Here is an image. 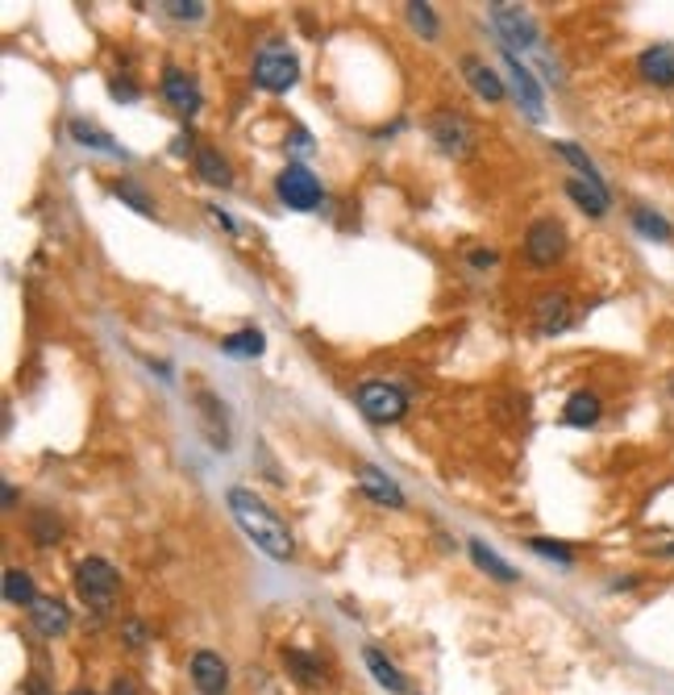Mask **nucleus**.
<instances>
[{
  "label": "nucleus",
  "mask_w": 674,
  "mask_h": 695,
  "mask_svg": "<svg viewBox=\"0 0 674 695\" xmlns=\"http://www.w3.org/2000/svg\"><path fill=\"white\" fill-rule=\"evenodd\" d=\"M355 401H359V413L371 425H396L404 413H408V396H404L396 383H383V380L359 383Z\"/></svg>",
  "instance_id": "nucleus-5"
},
{
  "label": "nucleus",
  "mask_w": 674,
  "mask_h": 695,
  "mask_svg": "<svg viewBox=\"0 0 674 695\" xmlns=\"http://www.w3.org/2000/svg\"><path fill=\"white\" fill-rule=\"evenodd\" d=\"M504 67H508V76H512V96H516V105L528 113V121H542V117H546V96H542V88L533 80V71H528L512 50L504 55Z\"/></svg>",
  "instance_id": "nucleus-12"
},
{
  "label": "nucleus",
  "mask_w": 674,
  "mask_h": 695,
  "mask_svg": "<svg viewBox=\"0 0 674 695\" xmlns=\"http://www.w3.org/2000/svg\"><path fill=\"white\" fill-rule=\"evenodd\" d=\"M67 129H71V138H75L80 147H88V150H105V154H121V147H117V142L108 138L105 129H96L92 121H84V117H75V121H71Z\"/></svg>",
  "instance_id": "nucleus-26"
},
{
  "label": "nucleus",
  "mask_w": 674,
  "mask_h": 695,
  "mask_svg": "<svg viewBox=\"0 0 674 695\" xmlns=\"http://www.w3.org/2000/svg\"><path fill=\"white\" fill-rule=\"evenodd\" d=\"M126 646L129 650H138V646H142V641H147V629H142V625H126Z\"/></svg>",
  "instance_id": "nucleus-37"
},
{
  "label": "nucleus",
  "mask_w": 674,
  "mask_h": 695,
  "mask_svg": "<svg viewBox=\"0 0 674 695\" xmlns=\"http://www.w3.org/2000/svg\"><path fill=\"white\" fill-rule=\"evenodd\" d=\"M567 196L579 205V209L588 212V217H604L612 209V192L604 184H591L583 175H570L567 179Z\"/></svg>",
  "instance_id": "nucleus-17"
},
{
  "label": "nucleus",
  "mask_w": 674,
  "mask_h": 695,
  "mask_svg": "<svg viewBox=\"0 0 674 695\" xmlns=\"http://www.w3.org/2000/svg\"><path fill=\"white\" fill-rule=\"evenodd\" d=\"M30 621H34V629L43 637H63L71 629V612L59 600H50V595H38V604L30 609Z\"/></svg>",
  "instance_id": "nucleus-19"
},
{
  "label": "nucleus",
  "mask_w": 674,
  "mask_h": 695,
  "mask_svg": "<svg viewBox=\"0 0 674 695\" xmlns=\"http://www.w3.org/2000/svg\"><path fill=\"white\" fill-rule=\"evenodd\" d=\"M429 138L438 142L445 159H470L475 147H479V134L470 126V117H463L458 108H438L429 117Z\"/></svg>",
  "instance_id": "nucleus-4"
},
{
  "label": "nucleus",
  "mask_w": 674,
  "mask_h": 695,
  "mask_svg": "<svg viewBox=\"0 0 674 695\" xmlns=\"http://www.w3.org/2000/svg\"><path fill=\"white\" fill-rule=\"evenodd\" d=\"M574 325V304L567 292H542L533 300V334L558 337Z\"/></svg>",
  "instance_id": "nucleus-8"
},
{
  "label": "nucleus",
  "mask_w": 674,
  "mask_h": 695,
  "mask_svg": "<svg viewBox=\"0 0 674 695\" xmlns=\"http://www.w3.org/2000/svg\"><path fill=\"white\" fill-rule=\"evenodd\" d=\"M108 92H113V101H126V105H133V101L142 96L129 80H108Z\"/></svg>",
  "instance_id": "nucleus-34"
},
{
  "label": "nucleus",
  "mask_w": 674,
  "mask_h": 695,
  "mask_svg": "<svg viewBox=\"0 0 674 695\" xmlns=\"http://www.w3.org/2000/svg\"><path fill=\"white\" fill-rule=\"evenodd\" d=\"M466 546H470V558H475V567H479V570H487V575H491V579H496V583H516V579H521V575H516V570L508 567L504 558H500V554H496V549H491V546H484V542H479V537H470V542H466Z\"/></svg>",
  "instance_id": "nucleus-23"
},
{
  "label": "nucleus",
  "mask_w": 674,
  "mask_h": 695,
  "mask_svg": "<svg viewBox=\"0 0 674 695\" xmlns=\"http://www.w3.org/2000/svg\"><path fill=\"white\" fill-rule=\"evenodd\" d=\"M487 9H491V25L500 30L504 46H521V50L537 46V22L528 18L521 4H487Z\"/></svg>",
  "instance_id": "nucleus-10"
},
{
  "label": "nucleus",
  "mask_w": 674,
  "mask_h": 695,
  "mask_svg": "<svg viewBox=\"0 0 674 695\" xmlns=\"http://www.w3.org/2000/svg\"><path fill=\"white\" fill-rule=\"evenodd\" d=\"M470 267H496V251H470Z\"/></svg>",
  "instance_id": "nucleus-36"
},
{
  "label": "nucleus",
  "mask_w": 674,
  "mask_h": 695,
  "mask_svg": "<svg viewBox=\"0 0 674 695\" xmlns=\"http://www.w3.org/2000/svg\"><path fill=\"white\" fill-rule=\"evenodd\" d=\"M13 508H18V487L4 484V512H13Z\"/></svg>",
  "instance_id": "nucleus-39"
},
{
  "label": "nucleus",
  "mask_w": 674,
  "mask_h": 695,
  "mask_svg": "<svg viewBox=\"0 0 674 695\" xmlns=\"http://www.w3.org/2000/svg\"><path fill=\"white\" fill-rule=\"evenodd\" d=\"M230 512L233 521H237V529L251 537L254 546L263 549L267 558H275V563H288L295 554V542H292V529H288V521L275 512L267 500H258L251 487H230Z\"/></svg>",
  "instance_id": "nucleus-1"
},
{
  "label": "nucleus",
  "mask_w": 674,
  "mask_h": 695,
  "mask_svg": "<svg viewBox=\"0 0 674 695\" xmlns=\"http://www.w3.org/2000/svg\"><path fill=\"white\" fill-rule=\"evenodd\" d=\"M359 487H362V496H367V500H375V505H383V508H404V505H408L400 487L392 484L380 466H371V463L359 466Z\"/></svg>",
  "instance_id": "nucleus-15"
},
{
  "label": "nucleus",
  "mask_w": 674,
  "mask_h": 695,
  "mask_svg": "<svg viewBox=\"0 0 674 695\" xmlns=\"http://www.w3.org/2000/svg\"><path fill=\"white\" fill-rule=\"evenodd\" d=\"M362 658H367V667H371V674H375V683H380V687H387L392 695L408 692V683H404V674L396 671V662H387L380 650H367Z\"/></svg>",
  "instance_id": "nucleus-25"
},
{
  "label": "nucleus",
  "mask_w": 674,
  "mask_h": 695,
  "mask_svg": "<svg viewBox=\"0 0 674 695\" xmlns=\"http://www.w3.org/2000/svg\"><path fill=\"white\" fill-rule=\"evenodd\" d=\"M209 217H212V221H217V225H225V230H230V233H237V221H233L230 212H221V209H212V205H209Z\"/></svg>",
  "instance_id": "nucleus-38"
},
{
  "label": "nucleus",
  "mask_w": 674,
  "mask_h": 695,
  "mask_svg": "<svg viewBox=\"0 0 674 695\" xmlns=\"http://www.w3.org/2000/svg\"><path fill=\"white\" fill-rule=\"evenodd\" d=\"M117 588H121V575L117 567L108 563V558H84L80 567H75V595L84 600L88 609L96 612H108L113 609V600H117Z\"/></svg>",
  "instance_id": "nucleus-3"
},
{
  "label": "nucleus",
  "mask_w": 674,
  "mask_h": 695,
  "mask_svg": "<svg viewBox=\"0 0 674 695\" xmlns=\"http://www.w3.org/2000/svg\"><path fill=\"white\" fill-rule=\"evenodd\" d=\"M629 221H632V230L641 233V238H650V242H674V225H671V221H666L662 212L646 209V205H632Z\"/></svg>",
  "instance_id": "nucleus-21"
},
{
  "label": "nucleus",
  "mask_w": 674,
  "mask_h": 695,
  "mask_svg": "<svg viewBox=\"0 0 674 695\" xmlns=\"http://www.w3.org/2000/svg\"><path fill=\"white\" fill-rule=\"evenodd\" d=\"M188 674H191V687L200 695H225L230 692V667H225V658L212 650H196L188 662Z\"/></svg>",
  "instance_id": "nucleus-11"
},
{
  "label": "nucleus",
  "mask_w": 674,
  "mask_h": 695,
  "mask_svg": "<svg viewBox=\"0 0 674 695\" xmlns=\"http://www.w3.org/2000/svg\"><path fill=\"white\" fill-rule=\"evenodd\" d=\"M205 9H209L205 0H167V4H163V13L175 18V22H200Z\"/></svg>",
  "instance_id": "nucleus-33"
},
{
  "label": "nucleus",
  "mask_w": 674,
  "mask_h": 695,
  "mask_svg": "<svg viewBox=\"0 0 674 695\" xmlns=\"http://www.w3.org/2000/svg\"><path fill=\"white\" fill-rule=\"evenodd\" d=\"M528 549L542 554V558H554L558 567H574V554L562 542H554V537H528Z\"/></svg>",
  "instance_id": "nucleus-32"
},
{
  "label": "nucleus",
  "mask_w": 674,
  "mask_h": 695,
  "mask_svg": "<svg viewBox=\"0 0 674 695\" xmlns=\"http://www.w3.org/2000/svg\"><path fill=\"white\" fill-rule=\"evenodd\" d=\"M275 196L295 212H313L321 209L325 192H321V179L304 163H288V167L275 175Z\"/></svg>",
  "instance_id": "nucleus-6"
},
{
  "label": "nucleus",
  "mask_w": 674,
  "mask_h": 695,
  "mask_svg": "<svg viewBox=\"0 0 674 695\" xmlns=\"http://www.w3.org/2000/svg\"><path fill=\"white\" fill-rule=\"evenodd\" d=\"M283 662H288V671L295 674V683H316V679H325V671H321V662H316L313 653L283 650Z\"/></svg>",
  "instance_id": "nucleus-30"
},
{
  "label": "nucleus",
  "mask_w": 674,
  "mask_h": 695,
  "mask_svg": "<svg viewBox=\"0 0 674 695\" xmlns=\"http://www.w3.org/2000/svg\"><path fill=\"white\" fill-rule=\"evenodd\" d=\"M295 150H300V154H309V150H313V142H309V134H304V129H295Z\"/></svg>",
  "instance_id": "nucleus-40"
},
{
  "label": "nucleus",
  "mask_w": 674,
  "mask_h": 695,
  "mask_svg": "<svg viewBox=\"0 0 674 695\" xmlns=\"http://www.w3.org/2000/svg\"><path fill=\"white\" fill-rule=\"evenodd\" d=\"M600 417H604V401L595 392H588V387L570 392L567 404H562V421L570 429H591V425H600Z\"/></svg>",
  "instance_id": "nucleus-16"
},
{
  "label": "nucleus",
  "mask_w": 674,
  "mask_h": 695,
  "mask_svg": "<svg viewBox=\"0 0 674 695\" xmlns=\"http://www.w3.org/2000/svg\"><path fill=\"white\" fill-rule=\"evenodd\" d=\"M196 404H200V421L209 429V438L217 450H230V425H225V404L212 396L209 387L196 392Z\"/></svg>",
  "instance_id": "nucleus-18"
},
{
  "label": "nucleus",
  "mask_w": 674,
  "mask_h": 695,
  "mask_svg": "<svg viewBox=\"0 0 674 695\" xmlns=\"http://www.w3.org/2000/svg\"><path fill=\"white\" fill-rule=\"evenodd\" d=\"M463 76L466 84H470V92L479 101H487V105H500L508 96L504 76H496V67L487 63V59H479V55H463Z\"/></svg>",
  "instance_id": "nucleus-14"
},
{
  "label": "nucleus",
  "mask_w": 674,
  "mask_h": 695,
  "mask_svg": "<svg viewBox=\"0 0 674 695\" xmlns=\"http://www.w3.org/2000/svg\"><path fill=\"white\" fill-rule=\"evenodd\" d=\"M4 604L13 609H34L38 604V588H34V575L22 567L4 570Z\"/></svg>",
  "instance_id": "nucleus-20"
},
{
  "label": "nucleus",
  "mask_w": 674,
  "mask_h": 695,
  "mask_svg": "<svg viewBox=\"0 0 674 695\" xmlns=\"http://www.w3.org/2000/svg\"><path fill=\"white\" fill-rule=\"evenodd\" d=\"M251 80L263 88V92H288V88H295V80H300V63H295L292 50L267 46V50H258V59H254Z\"/></svg>",
  "instance_id": "nucleus-7"
},
{
  "label": "nucleus",
  "mask_w": 674,
  "mask_h": 695,
  "mask_svg": "<svg viewBox=\"0 0 674 695\" xmlns=\"http://www.w3.org/2000/svg\"><path fill=\"white\" fill-rule=\"evenodd\" d=\"M404 13H408V25L421 34V38H438L442 34V25H438V13H433V4H425V0H412V4H404Z\"/></svg>",
  "instance_id": "nucleus-28"
},
{
  "label": "nucleus",
  "mask_w": 674,
  "mask_h": 695,
  "mask_svg": "<svg viewBox=\"0 0 674 695\" xmlns=\"http://www.w3.org/2000/svg\"><path fill=\"white\" fill-rule=\"evenodd\" d=\"M554 154H562V159H567L570 167L579 171L583 179H591V184H604V175H600V167H595V163L588 159V150H583V147H574V142H554ZM604 188H608V184H604Z\"/></svg>",
  "instance_id": "nucleus-27"
},
{
  "label": "nucleus",
  "mask_w": 674,
  "mask_h": 695,
  "mask_svg": "<svg viewBox=\"0 0 674 695\" xmlns=\"http://www.w3.org/2000/svg\"><path fill=\"white\" fill-rule=\"evenodd\" d=\"M159 92L179 117H196L200 105H205V92L196 84V76H188L184 67H163V80H159Z\"/></svg>",
  "instance_id": "nucleus-9"
},
{
  "label": "nucleus",
  "mask_w": 674,
  "mask_h": 695,
  "mask_svg": "<svg viewBox=\"0 0 674 695\" xmlns=\"http://www.w3.org/2000/svg\"><path fill=\"white\" fill-rule=\"evenodd\" d=\"M570 251V233L567 225L558 221V217H537L533 225L525 230V258L528 267H537V271H549V267H558Z\"/></svg>",
  "instance_id": "nucleus-2"
},
{
  "label": "nucleus",
  "mask_w": 674,
  "mask_h": 695,
  "mask_svg": "<svg viewBox=\"0 0 674 695\" xmlns=\"http://www.w3.org/2000/svg\"><path fill=\"white\" fill-rule=\"evenodd\" d=\"M196 175H200L205 184H212V188H230V184H233L230 163L221 159V150H212V147L196 150Z\"/></svg>",
  "instance_id": "nucleus-22"
},
{
  "label": "nucleus",
  "mask_w": 674,
  "mask_h": 695,
  "mask_svg": "<svg viewBox=\"0 0 674 695\" xmlns=\"http://www.w3.org/2000/svg\"><path fill=\"white\" fill-rule=\"evenodd\" d=\"M30 537H34L38 546H55V542L63 537V525H59V517H55L50 508H38V512L30 517Z\"/></svg>",
  "instance_id": "nucleus-29"
},
{
  "label": "nucleus",
  "mask_w": 674,
  "mask_h": 695,
  "mask_svg": "<svg viewBox=\"0 0 674 695\" xmlns=\"http://www.w3.org/2000/svg\"><path fill=\"white\" fill-rule=\"evenodd\" d=\"M263 350H267L263 329H237V334L221 337V355H230V359H258Z\"/></svg>",
  "instance_id": "nucleus-24"
},
{
  "label": "nucleus",
  "mask_w": 674,
  "mask_h": 695,
  "mask_svg": "<svg viewBox=\"0 0 674 695\" xmlns=\"http://www.w3.org/2000/svg\"><path fill=\"white\" fill-rule=\"evenodd\" d=\"M71 695H96V692H88V687H75V692H71Z\"/></svg>",
  "instance_id": "nucleus-42"
},
{
  "label": "nucleus",
  "mask_w": 674,
  "mask_h": 695,
  "mask_svg": "<svg viewBox=\"0 0 674 695\" xmlns=\"http://www.w3.org/2000/svg\"><path fill=\"white\" fill-rule=\"evenodd\" d=\"M637 76H641V84L671 92L674 88V43L646 46V50L637 55Z\"/></svg>",
  "instance_id": "nucleus-13"
},
{
  "label": "nucleus",
  "mask_w": 674,
  "mask_h": 695,
  "mask_svg": "<svg viewBox=\"0 0 674 695\" xmlns=\"http://www.w3.org/2000/svg\"><path fill=\"white\" fill-rule=\"evenodd\" d=\"M25 695H46L43 683H38V679H30V683H25Z\"/></svg>",
  "instance_id": "nucleus-41"
},
{
  "label": "nucleus",
  "mask_w": 674,
  "mask_h": 695,
  "mask_svg": "<svg viewBox=\"0 0 674 695\" xmlns=\"http://www.w3.org/2000/svg\"><path fill=\"white\" fill-rule=\"evenodd\" d=\"M108 695H138V683H133L129 674H117L113 687H108Z\"/></svg>",
  "instance_id": "nucleus-35"
},
{
  "label": "nucleus",
  "mask_w": 674,
  "mask_h": 695,
  "mask_svg": "<svg viewBox=\"0 0 674 695\" xmlns=\"http://www.w3.org/2000/svg\"><path fill=\"white\" fill-rule=\"evenodd\" d=\"M113 192H117V196H121V200H126L133 212L154 217V200H150L147 192H142V184H138V179H117V184H113Z\"/></svg>",
  "instance_id": "nucleus-31"
}]
</instances>
